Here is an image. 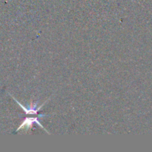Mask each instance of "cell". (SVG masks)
<instances>
[{"label": "cell", "instance_id": "cell-1", "mask_svg": "<svg viewBox=\"0 0 152 152\" xmlns=\"http://www.w3.org/2000/svg\"><path fill=\"white\" fill-rule=\"evenodd\" d=\"M45 116H47V115H46V114H41V115L39 116L38 117H26V118L23 120V122L21 123L20 126L18 127V129H16V132H19V131H22V132L28 133V132H29L31 129H32L33 126H34V125L36 123V124L38 125L39 126H40V127H41L42 129L45 131V132H47L48 134H50V133H49V132H48L45 129L44 126L41 124L40 121L39 120V117H45Z\"/></svg>", "mask_w": 152, "mask_h": 152}, {"label": "cell", "instance_id": "cell-2", "mask_svg": "<svg viewBox=\"0 0 152 152\" xmlns=\"http://www.w3.org/2000/svg\"><path fill=\"white\" fill-rule=\"evenodd\" d=\"M10 96H11L12 97H13V99L16 101V103H17L18 105H19L21 108H22V109L23 110L24 112H25V114H27V115H28V114H29V115H34H34H37V114H38L39 111L41 110V108H42V107L44 106V105H45V104L47 103L49 100H50V99H48L47 101H45L44 103L42 104L40 106H38V107H37V103H31V105H29V106L28 107H25V106H24V105H22V104L20 103L19 101L16 100V98L13 97L12 95H10Z\"/></svg>", "mask_w": 152, "mask_h": 152}]
</instances>
